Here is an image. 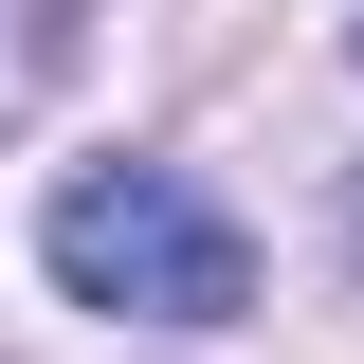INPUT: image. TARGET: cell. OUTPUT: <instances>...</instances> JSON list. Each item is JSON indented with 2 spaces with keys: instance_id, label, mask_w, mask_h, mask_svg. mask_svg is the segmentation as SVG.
<instances>
[{
  "instance_id": "obj_1",
  "label": "cell",
  "mask_w": 364,
  "mask_h": 364,
  "mask_svg": "<svg viewBox=\"0 0 364 364\" xmlns=\"http://www.w3.org/2000/svg\"><path fill=\"white\" fill-rule=\"evenodd\" d=\"M37 255H55V291L109 310V328H237L255 310V237L182 164H73L37 200Z\"/></svg>"
}]
</instances>
